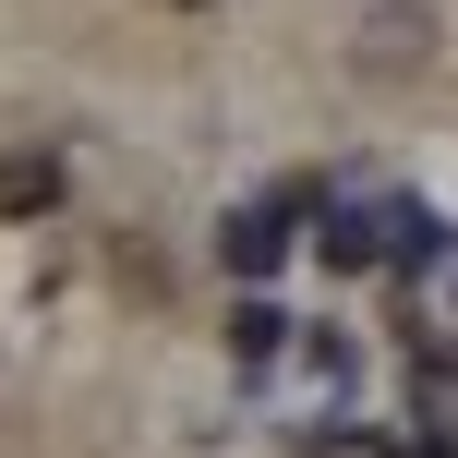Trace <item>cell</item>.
Wrapping results in <instances>:
<instances>
[{
	"label": "cell",
	"mask_w": 458,
	"mask_h": 458,
	"mask_svg": "<svg viewBox=\"0 0 458 458\" xmlns=\"http://www.w3.org/2000/svg\"><path fill=\"white\" fill-rule=\"evenodd\" d=\"M229 350H242V362H277V350H290V314H277V301H242V314H229Z\"/></svg>",
	"instance_id": "5"
},
{
	"label": "cell",
	"mask_w": 458,
	"mask_h": 458,
	"mask_svg": "<svg viewBox=\"0 0 458 458\" xmlns=\"http://www.w3.org/2000/svg\"><path fill=\"white\" fill-rule=\"evenodd\" d=\"M362 72H422L435 61V13L422 0H386V13H362V48H350Z\"/></svg>",
	"instance_id": "2"
},
{
	"label": "cell",
	"mask_w": 458,
	"mask_h": 458,
	"mask_svg": "<svg viewBox=\"0 0 458 458\" xmlns=\"http://www.w3.org/2000/svg\"><path fill=\"white\" fill-rule=\"evenodd\" d=\"M314 217V182H290V193H266V206H242L217 229V253H229V277H277L290 266V229Z\"/></svg>",
	"instance_id": "1"
},
{
	"label": "cell",
	"mask_w": 458,
	"mask_h": 458,
	"mask_svg": "<svg viewBox=\"0 0 458 458\" xmlns=\"http://www.w3.org/2000/svg\"><path fill=\"white\" fill-rule=\"evenodd\" d=\"M374 253H386V206H350V217H326V266H374Z\"/></svg>",
	"instance_id": "4"
},
{
	"label": "cell",
	"mask_w": 458,
	"mask_h": 458,
	"mask_svg": "<svg viewBox=\"0 0 458 458\" xmlns=\"http://www.w3.org/2000/svg\"><path fill=\"white\" fill-rule=\"evenodd\" d=\"M37 206H61V157H0V217H37Z\"/></svg>",
	"instance_id": "3"
}]
</instances>
